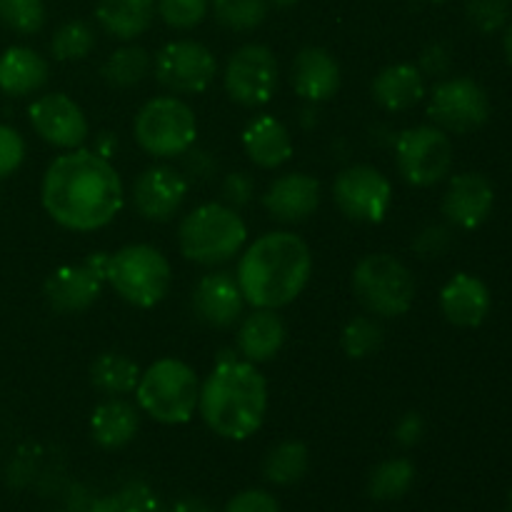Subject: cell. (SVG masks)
Here are the masks:
<instances>
[{"label":"cell","instance_id":"6da1fadb","mask_svg":"<svg viewBox=\"0 0 512 512\" xmlns=\"http://www.w3.org/2000/svg\"><path fill=\"white\" fill-rule=\"evenodd\" d=\"M43 208L60 228L93 233L118 218L125 188L118 170L95 150L75 148L48 165L40 185Z\"/></svg>","mask_w":512,"mask_h":512},{"label":"cell","instance_id":"7a4b0ae2","mask_svg":"<svg viewBox=\"0 0 512 512\" xmlns=\"http://www.w3.org/2000/svg\"><path fill=\"white\" fill-rule=\"evenodd\" d=\"M313 255L300 235L288 230L265 233L240 255L238 278L245 303L278 310L293 303L308 285Z\"/></svg>","mask_w":512,"mask_h":512},{"label":"cell","instance_id":"3957f363","mask_svg":"<svg viewBox=\"0 0 512 512\" xmlns=\"http://www.w3.org/2000/svg\"><path fill=\"white\" fill-rule=\"evenodd\" d=\"M198 410L215 435L248 440L268 413V383L255 363L223 355L200 385Z\"/></svg>","mask_w":512,"mask_h":512},{"label":"cell","instance_id":"277c9868","mask_svg":"<svg viewBox=\"0 0 512 512\" xmlns=\"http://www.w3.org/2000/svg\"><path fill=\"white\" fill-rule=\"evenodd\" d=\"M248 228L238 210L225 203H203L190 210L178 228V248L185 260L220 265L243 250Z\"/></svg>","mask_w":512,"mask_h":512},{"label":"cell","instance_id":"5b68a950","mask_svg":"<svg viewBox=\"0 0 512 512\" xmlns=\"http://www.w3.org/2000/svg\"><path fill=\"white\" fill-rule=\"evenodd\" d=\"M135 400L145 415L163 425H183L198 410L200 380L188 363L160 358L140 373Z\"/></svg>","mask_w":512,"mask_h":512},{"label":"cell","instance_id":"8992f818","mask_svg":"<svg viewBox=\"0 0 512 512\" xmlns=\"http://www.w3.org/2000/svg\"><path fill=\"white\" fill-rule=\"evenodd\" d=\"M105 280L133 308H155L168 295L173 270L158 248L133 243L108 255Z\"/></svg>","mask_w":512,"mask_h":512},{"label":"cell","instance_id":"52a82bcc","mask_svg":"<svg viewBox=\"0 0 512 512\" xmlns=\"http://www.w3.org/2000/svg\"><path fill=\"white\" fill-rule=\"evenodd\" d=\"M133 133L150 158L170 160L193 150L198 138V120L188 103L175 95H158L138 110Z\"/></svg>","mask_w":512,"mask_h":512},{"label":"cell","instance_id":"ba28073f","mask_svg":"<svg viewBox=\"0 0 512 512\" xmlns=\"http://www.w3.org/2000/svg\"><path fill=\"white\" fill-rule=\"evenodd\" d=\"M353 293L370 315L398 318L413 308L415 278L395 255L370 253L355 265Z\"/></svg>","mask_w":512,"mask_h":512},{"label":"cell","instance_id":"9c48e42d","mask_svg":"<svg viewBox=\"0 0 512 512\" xmlns=\"http://www.w3.org/2000/svg\"><path fill=\"white\" fill-rule=\"evenodd\" d=\"M395 163L408 185L430 188L450 173L453 143L438 125H415L403 130L395 143Z\"/></svg>","mask_w":512,"mask_h":512},{"label":"cell","instance_id":"30bf717a","mask_svg":"<svg viewBox=\"0 0 512 512\" xmlns=\"http://www.w3.org/2000/svg\"><path fill=\"white\" fill-rule=\"evenodd\" d=\"M225 93L243 108H260L270 103L280 83L278 58L268 45L245 43L225 63Z\"/></svg>","mask_w":512,"mask_h":512},{"label":"cell","instance_id":"8fae6325","mask_svg":"<svg viewBox=\"0 0 512 512\" xmlns=\"http://www.w3.org/2000/svg\"><path fill=\"white\" fill-rule=\"evenodd\" d=\"M333 200L348 220L375 225L393 208V185L373 165H348L335 175Z\"/></svg>","mask_w":512,"mask_h":512},{"label":"cell","instance_id":"7c38bea8","mask_svg":"<svg viewBox=\"0 0 512 512\" xmlns=\"http://www.w3.org/2000/svg\"><path fill=\"white\" fill-rule=\"evenodd\" d=\"M428 118L445 133H473L490 118V98L473 78H445L430 93Z\"/></svg>","mask_w":512,"mask_h":512},{"label":"cell","instance_id":"4fadbf2b","mask_svg":"<svg viewBox=\"0 0 512 512\" xmlns=\"http://www.w3.org/2000/svg\"><path fill=\"white\" fill-rule=\"evenodd\" d=\"M155 80L170 93L198 95L210 88L218 73V60L198 40H173L155 55Z\"/></svg>","mask_w":512,"mask_h":512},{"label":"cell","instance_id":"5bb4252c","mask_svg":"<svg viewBox=\"0 0 512 512\" xmlns=\"http://www.w3.org/2000/svg\"><path fill=\"white\" fill-rule=\"evenodd\" d=\"M108 253L90 255L85 263L63 265L45 280V303L60 315H73L88 310L100 298L105 283Z\"/></svg>","mask_w":512,"mask_h":512},{"label":"cell","instance_id":"9a60e30c","mask_svg":"<svg viewBox=\"0 0 512 512\" xmlns=\"http://www.w3.org/2000/svg\"><path fill=\"white\" fill-rule=\"evenodd\" d=\"M30 125L45 143L63 150H75L88 140L90 125L83 108L65 93L40 95L28 108Z\"/></svg>","mask_w":512,"mask_h":512},{"label":"cell","instance_id":"2e32d148","mask_svg":"<svg viewBox=\"0 0 512 512\" xmlns=\"http://www.w3.org/2000/svg\"><path fill=\"white\" fill-rule=\"evenodd\" d=\"M188 198V178L173 165H150L133 183V208L150 223H168Z\"/></svg>","mask_w":512,"mask_h":512},{"label":"cell","instance_id":"e0dca14e","mask_svg":"<svg viewBox=\"0 0 512 512\" xmlns=\"http://www.w3.org/2000/svg\"><path fill=\"white\" fill-rule=\"evenodd\" d=\"M245 298L238 278L228 270L203 275L193 288V310L200 323L215 330L233 328L243 318Z\"/></svg>","mask_w":512,"mask_h":512},{"label":"cell","instance_id":"ac0fdd59","mask_svg":"<svg viewBox=\"0 0 512 512\" xmlns=\"http://www.w3.org/2000/svg\"><path fill=\"white\" fill-rule=\"evenodd\" d=\"M495 205V190L485 175H453L443 195V215L453 228L475 230L490 218Z\"/></svg>","mask_w":512,"mask_h":512},{"label":"cell","instance_id":"d6986e66","mask_svg":"<svg viewBox=\"0 0 512 512\" xmlns=\"http://www.w3.org/2000/svg\"><path fill=\"white\" fill-rule=\"evenodd\" d=\"M263 205L273 220L303 223L318 210L320 183L308 173H285L268 185Z\"/></svg>","mask_w":512,"mask_h":512},{"label":"cell","instance_id":"ffe728a7","mask_svg":"<svg viewBox=\"0 0 512 512\" xmlns=\"http://www.w3.org/2000/svg\"><path fill=\"white\" fill-rule=\"evenodd\" d=\"M295 93L308 103H325L340 90V65L330 50L308 45L300 50L290 68Z\"/></svg>","mask_w":512,"mask_h":512},{"label":"cell","instance_id":"44dd1931","mask_svg":"<svg viewBox=\"0 0 512 512\" xmlns=\"http://www.w3.org/2000/svg\"><path fill=\"white\" fill-rule=\"evenodd\" d=\"M490 290L478 275L455 273L440 290V310L458 328H478L490 313Z\"/></svg>","mask_w":512,"mask_h":512},{"label":"cell","instance_id":"7402d4cb","mask_svg":"<svg viewBox=\"0 0 512 512\" xmlns=\"http://www.w3.org/2000/svg\"><path fill=\"white\" fill-rule=\"evenodd\" d=\"M243 150L258 168L275 170L293 158V135L273 115H255L243 130Z\"/></svg>","mask_w":512,"mask_h":512},{"label":"cell","instance_id":"603a6c76","mask_svg":"<svg viewBox=\"0 0 512 512\" xmlns=\"http://www.w3.org/2000/svg\"><path fill=\"white\" fill-rule=\"evenodd\" d=\"M283 318L270 308H255L253 313L240 320L238 350L248 363H268L283 350L285 345Z\"/></svg>","mask_w":512,"mask_h":512},{"label":"cell","instance_id":"cb8c5ba5","mask_svg":"<svg viewBox=\"0 0 512 512\" xmlns=\"http://www.w3.org/2000/svg\"><path fill=\"white\" fill-rule=\"evenodd\" d=\"M370 93L380 108L390 113H403L425 98V75L415 63L388 65L373 78Z\"/></svg>","mask_w":512,"mask_h":512},{"label":"cell","instance_id":"d4e9b609","mask_svg":"<svg viewBox=\"0 0 512 512\" xmlns=\"http://www.w3.org/2000/svg\"><path fill=\"white\" fill-rule=\"evenodd\" d=\"M48 83V63L43 55L25 45H13L0 55V90L10 98L38 93Z\"/></svg>","mask_w":512,"mask_h":512},{"label":"cell","instance_id":"484cf974","mask_svg":"<svg viewBox=\"0 0 512 512\" xmlns=\"http://www.w3.org/2000/svg\"><path fill=\"white\" fill-rule=\"evenodd\" d=\"M140 410L123 398H108L90 415L93 440L105 450L125 448L138 435Z\"/></svg>","mask_w":512,"mask_h":512},{"label":"cell","instance_id":"4316f807","mask_svg":"<svg viewBox=\"0 0 512 512\" xmlns=\"http://www.w3.org/2000/svg\"><path fill=\"white\" fill-rule=\"evenodd\" d=\"M95 18L115 40L140 38L155 20V0H98Z\"/></svg>","mask_w":512,"mask_h":512},{"label":"cell","instance_id":"83f0119b","mask_svg":"<svg viewBox=\"0 0 512 512\" xmlns=\"http://www.w3.org/2000/svg\"><path fill=\"white\" fill-rule=\"evenodd\" d=\"M140 380V368L133 358L123 353H100L90 363V383L95 390L120 398V395L135 393Z\"/></svg>","mask_w":512,"mask_h":512},{"label":"cell","instance_id":"f1b7e54d","mask_svg":"<svg viewBox=\"0 0 512 512\" xmlns=\"http://www.w3.org/2000/svg\"><path fill=\"white\" fill-rule=\"evenodd\" d=\"M310 468V450L300 440H283L263 460V475L273 485H295Z\"/></svg>","mask_w":512,"mask_h":512},{"label":"cell","instance_id":"f546056e","mask_svg":"<svg viewBox=\"0 0 512 512\" xmlns=\"http://www.w3.org/2000/svg\"><path fill=\"white\" fill-rule=\"evenodd\" d=\"M150 68H153V60H150L148 50L140 45H123L108 55L100 75L110 88H133L140 80H145Z\"/></svg>","mask_w":512,"mask_h":512},{"label":"cell","instance_id":"4dcf8cb0","mask_svg":"<svg viewBox=\"0 0 512 512\" xmlns=\"http://www.w3.org/2000/svg\"><path fill=\"white\" fill-rule=\"evenodd\" d=\"M415 480V465L408 458H390L370 473L368 493L375 500H398Z\"/></svg>","mask_w":512,"mask_h":512},{"label":"cell","instance_id":"1f68e13d","mask_svg":"<svg viewBox=\"0 0 512 512\" xmlns=\"http://www.w3.org/2000/svg\"><path fill=\"white\" fill-rule=\"evenodd\" d=\"M383 340V325H380V320L370 318V315H355V318H350L348 325L343 328V335H340L343 353L350 360H365L370 355H375L383 348Z\"/></svg>","mask_w":512,"mask_h":512},{"label":"cell","instance_id":"d6a6232c","mask_svg":"<svg viewBox=\"0 0 512 512\" xmlns=\"http://www.w3.org/2000/svg\"><path fill=\"white\" fill-rule=\"evenodd\" d=\"M95 48V30L85 20H68L55 30L50 40V53L60 63H73L83 60L93 53Z\"/></svg>","mask_w":512,"mask_h":512},{"label":"cell","instance_id":"836d02e7","mask_svg":"<svg viewBox=\"0 0 512 512\" xmlns=\"http://www.w3.org/2000/svg\"><path fill=\"white\" fill-rule=\"evenodd\" d=\"M268 0H213V13L223 28L248 33L268 18Z\"/></svg>","mask_w":512,"mask_h":512},{"label":"cell","instance_id":"e575fe53","mask_svg":"<svg viewBox=\"0 0 512 512\" xmlns=\"http://www.w3.org/2000/svg\"><path fill=\"white\" fill-rule=\"evenodd\" d=\"M0 23L20 35H33L45 23L43 0H0Z\"/></svg>","mask_w":512,"mask_h":512},{"label":"cell","instance_id":"d590c367","mask_svg":"<svg viewBox=\"0 0 512 512\" xmlns=\"http://www.w3.org/2000/svg\"><path fill=\"white\" fill-rule=\"evenodd\" d=\"M210 0H155V13L175 30H193L208 15Z\"/></svg>","mask_w":512,"mask_h":512},{"label":"cell","instance_id":"8d00e7d4","mask_svg":"<svg viewBox=\"0 0 512 512\" xmlns=\"http://www.w3.org/2000/svg\"><path fill=\"white\" fill-rule=\"evenodd\" d=\"M465 15L480 33H498L510 15V0H465Z\"/></svg>","mask_w":512,"mask_h":512},{"label":"cell","instance_id":"74e56055","mask_svg":"<svg viewBox=\"0 0 512 512\" xmlns=\"http://www.w3.org/2000/svg\"><path fill=\"white\" fill-rule=\"evenodd\" d=\"M98 512H158V500L145 485H130L113 500L103 503Z\"/></svg>","mask_w":512,"mask_h":512},{"label":"cell","instance_id":"f35d334b","mask_svg":"<svg viewBox=\"0 0 512 512\" xmlns=\"http://www.w3.org/2000/svg\"><path fill=\"white\" fill-rule=\"evenodd\" d=\"M25 140L10 125H0V178H8L23 165Z\"/></svg>","mask_w":512,"mask_h":512},{"label":"cell","instance_id":"ab89813d","mask_svg":"<svg viewBox=\"0 0 512 512\" xmlns=\"http://www.w3.org/2000/svg\"><path fill=\"white\" fill-rule=\"evenodd\" d=\"M225 512H280V505L265 490H245L230 500Z\"/></svg>","mask_w":512,"mask_h":512},{"label":"cell","instance_id":"60d3db41","mask_svg":"<svg viewBox=\"0 0 512 512\" xmlns=\"http://www.w3.org/2000/svg\"><path fill=\"white\" fill-rule=\"evenodd\" d=\"M255 193V183L248 173H230L223 180V198L230 208H243Z\"/></svg>","mask_w":512,"mask_h":512},{"label":"cell","instance_id":"b9f144b4","mask_svg":"<svg viewBox=\"0 0 512 512\" xmlns=\"http://www.w3.org/2000/svg\"><path fill=\"white\" fill-rule=\"evenodd\" d=\"M450 63H453V58H450V50L445 48L443 43H433L423 50L418 68L423 75L443 78V75L450 70Z\"/></svg>","mask_w":512,"mask_h":512},{"label":"cell","instance_id":"7bdbcfd3","mask_svg":"<svg viewBox=\"0 0 512 512\" xmlns=\"http://www.w3.org/2000/svg\"><path fill=\"white\" fill-rule=\"evenodd\" d=\"M425 435V420L420 413H405L403 418L395 425V440H398L403 448H413L423 440Z\"/></svg>","mask_w":512,"mask_h":512},{"label":"cell","instance_id":"ee69618b","mask_svg":"<svg viewBox=\"0 0 512 512\" xmlns=\"http://www.w3.org/2000/svg\"><path fill=\"white\" fill-rule=\"evenodd\" d=\"M448 235H450L448 230L443 228H428L418 238L415 248H418L425 258H430V255H440L445 248H448Z\"/></svg>","mask_w":512,"mask_h":512},{"label":"cell","instance_id":"f6af8a7d","mask_svg":"<svg viewBox=\"0 0 512 512\" xmlns=\"http://www.w3.org/2000/svg\"><path fill=\"white\" fill-rule=\"evenodd\" d=\"M115 148H118V140H115V135L100 133L98 140H95V153L103 155V158L110 160V155L115 153Z\"/></svg>","mask_w":512,"mask_h":512},{"label":"cell","instance_id":"bcb514c9","mask_svg":"<svg viewBox=\"0 0 512 512\" xmlns=\"http://www.w3.org/2000/svg\"><path fill=\"white\" fill-rule=\"evenodd\" d=\"M170 512H213V510H210V505H205L203 500L185 498V500H180V503H175Z\"/></svg>","mask_w":512,"mask_h":512},{"label":"cell","instance_id":"7dc6e473","mask_svg":"<svg viewBox=\"0 0 512 512\" xmlns=\"http://www.w3.org/2000/svg\"><path fill=\"white\" fill-rule=\"evenodd\" d=\"M268 3L275 5V8H280V10H288V8H295L300 0H268Z\"/></svg>","mask_w":512,"mask_h":512},{"label":"cell","instance_id":"c3c4849f","mask_svg":"<svg viewBox=\"0 0 512 512\" xmlns=\"http://www.w3.org/2000/svg\"><path fill=\"white\" fill-rule=\"evenodd\" d=\"M503 45H505V55H508V60L512 63V25L508 28V33H505Z\"/></svg>","mask_w":512,"mask_h":512},{"label":"cell","instance_id":"681fc988","mask_svg":"<svg viewBox=\"0 0 512 512\" xmlns=\"http://www.w3.org/2000/svg\"><path fill=\"white\" fill-rule=\"evenodd\" d=\"M508 512H512V493L508 495Z\"/></svg>","mask_w":512,"mask_h":512},{"label":"cell","instance_id":"f907efd6","mask_svg":"<svg viewBox=\"0 0 512 512\" xmlns=\"http://www.w3.org/2000/svg\"><path fill=\"white\" fill-rule=\"evenodd\" d=\"M430 3H445V0H430Z\"/></svg>","mask_w":512,"mask_h":512},{"label":"cell","instance_id":"816d5d0a","mask_svg":"<svg viewBox=\"0 0 512 512\" xmlns=\"http://www.w3.org/2000/svg\"><path fill=\"white\" fill-rule=\"evenodd\" d=\"M510 5H512V0H510Z\"/></svg>","mask_w":512,"mask_h":512}]
</instances>
